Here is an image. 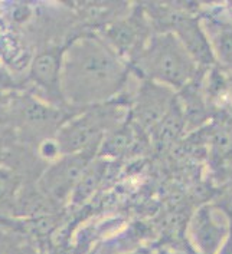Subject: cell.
I'll use <instances>...</instances> for the list:
<instances>
[{
	"label": "cell",
	"instance_id": "1",
	"mask_svg": "<svg viewBox=\"0 0 232 254\" xmlns=\"http://www.w3.org/2000/svg\"><path fill=\"white\" fill-rule=\"evenodd\" d=\"M130 70L128 62L104 38H74L65 46L62 58L61 82L67 107L84 111L109 104L124 88Z\"/></svg>",
	"mask_w": 232,
	"mask_h": 254
},
{
	"label": "cell",
	"instance_id": "2",
	"mask_svg": "<svg viewBox=\"0 0 232 254\" xmlns=\"http://www.w3.org/2000/svg\"><path fill=\"white\" fill-rule=\"evenodd\" d=\"M128 65L141 79L162 83L173 91L186 88L195 80L199 69L186 48L172 32L151 35Z\"/></svg>",
	"mask_w": 232,
	"mask_h": 254
},
{
	"label": "cell",
	"instance_id": "3",
	"mask_svg": "<svg viewBox=\"0 0 232 254\" xmlns=\"http://www.w3.org/2000/svg\"><path fill=\"white\" fill-rule=\"evenodd\" d=\"M123 109L110 102L84 109L78 117L69 118L55 135L61 154L98 151L104 136L123 125Z\"/></svg>",
	"mask_w": 232,
	"mask_h": 254
},
{
	"label": "cell",
	"instance_id": "4",
	"mask_svg": "<svg viewBox=\"0 0 232 254\" xmlns=\"http://www.w3.org/2000/svg\"><path fill=\"white\" fill-rule=\"evenodd\" d=\"M97 149H90L77 154L61 155L46 167L42 173L36 187L54 205H61L71 200L74 190L81 181L82 175L96 160Z\"/></svg>",
	"mask_w": 232,
	"mask_h": 254
},
{
	"label": "cell",
	"instance_id": "5",
	"mask_svg": "<svg viewBox=\"0 0 232 254\" xmlns=\"http://www.w3.org/2000/svg\"><path fill=\"white\" fill-rule=\"evenodd\" d=\"M13 118L26 134L41 136V141L55 138L58 129L69 120L62 109L43 104L33 96H22L13 104Z\"/></svg>",
	"mask_w": 232,
	"mask_h": 254
},
{
	"label": "cell",
	"instance_id": "6",
	"mask_svg": "<svg viewBox=\"0 0 232 254\" xmlns=\"http://www.w3.org/2000/svg\"><path fill=\"white\" fill-rule=\"evenodd\" d=\"M65 46H51L36 55L30 64L29 78L43 95L46 104L67 108L62 95V58Z\"/></svg>",
	"mask_w": 232,
	"mask_h": 254
},
{
	"label": "cell",
	"instance_id": "7",
	"mask_svg": "<svg viewBox=\"0 0 232 254\" xmlns=\"http://www.w3.org/2000/svg\"><path fill=\"white\" fill-rule=\"evenodd\" d=\"M162 32H172L178 36L198 66H211L217 62L211 40L206 35L205 27L195 16L179 12L166 14Z\"/></svg>",
	"mask_w": 232,
	"mask_h": 254
},
{
	"label": "cell",
	"instance_id": "8",
	"mask_svg": "<svg viewBox=\"0 0 232 254\" xmlns=\"http://www.w3.org/2000/svg\"><path fill=\"white\" fill-rule=\"evenodd\" d=\"M175 101L176 94L173 89L153 80L141 79L133 102L131 117L138 128L151 132L166 117Z\"/></svg>",
	"mask_w": 232,
	"mask_h": 254
},
{
	"label": "cell",
	"instance_id": "9",
	"mask_svg": "<svg viewBox=\"0 0 232 254\" xmlns=\"http://www.w3.org/2000/svg\"><path fill=\"white\" fill-rule=\"evenodd\" d=\"M192 233L201 250L212 254L218 250L227 236V223L214 207L205 205L193 217Z\"/></svg>",
	"mask_w": 232,
	"mask_h": 254
},
{
	"label": "cell",
	"instance_id": "10",
	"mask_svg": "<svg viewBox=\"0 0 232 254\" xmlns=\"http://www.w3.org/2000/svg\"><path fill=\"white\" fill-rule=\"evenodd\" d=\"M211 40L217 61L232 67V23L224 20H212L204 26Z\"/></svg>",
	"mask_w": 232,
	"mask_h": 254
},
{
	"label": "cell",
	"instance_id": "11",
	"mask_svg": "<svg viewBox=\"0 0 232 254\" xmlns=\"http://www.w3.org/2000/svg\"><path fill=\"white\" fill-rule=\"evenodd\" d=\"M107 171V164L103 160H94L91 162V165L88 167V170L85 171V174L82 175L81 181L78 183L77 188L74 190L72 195H71V202L75 205H80L82 202L91 198V195L97 191V188L101 186L104 175Z\"/></svg>",
	"mask_w": 232,
	"mask_h": 254
},
{
	"label": "cell",
	"instance_id": "12",
	"mask_svg": "<svg viewBox=\"0 0 232 254\" xmlns=\"http://www.w3.org/2000/svg\"><path fill=\"white\" fill-rule=\"evenodd\" d=\"M185 127H186L185 114H183L182 105H180L178 96H176V101L173 102V105L169 109V112L166 114V117L159 122V125L151 132L154 135L156 141L166 144V142L175 141L180 135V132L183 131Z\"/></svg>",
	"mask_w": 232,
	"mask_h": 254
},
{
	"label": "cell",
	"instance_id": "13",
	"mask_svg": "<svg viewBox=\"0 0 232 254\" xmlns=\"http://www.w3.org/2000/svg\"><path fill=\"white\" fill-rule=\"evenodd\" d=\"M20 190V178L13 171L0 167V207L1 205H12L17 192Z\"/></svg>",
	"mask_w": 232,
	"mask_h": 254
},
{
	"label": "cell",
	"instance_id": "14",
	"mask_svg": "<svg viewBox=\"0 0 232 254\" xmlns=\"http://www.w3.org/2000/svg\"><path fill=\"white\" fill-rule=\"evenodd\" d=\"M38 149H39V155L45 160H58L62 155L55 138H48V139L39 142Z\"/></svg>",
	"mask_w": 232,
	"mask_h": 254
},
{
	"label": "cell",
	"instance_id": "15",
	"mask_svg": "<svg viewBox=\"0 0 232 254\" xmlns=\"http://www.w3.org/2000/svg\"><path fill=\"white\" fill-rule=\"evenodd\" d=\"M14 246L16 244H13V240L10 239V236L7 233L0 231V254H10Z\"/></svg>",
	"mask_w": 232,
	"mask_h": 254
},
{
	"label": "cell",
	"instance_id": "16",
	"mask_svg": "<svg viewBox=\"0 0 232 254\" xmlns=\"http://www.w3.org/2000/svg\"><path fill=\"white\" fill-rule=\"evenodd\" d=\"M10 254H39V252L32 246V244H25V243H20V244H16L12 250Z\"/></svg>",
	"mask_w": 232,
	"mask_h": 254
}]
</instances>
